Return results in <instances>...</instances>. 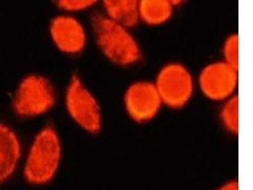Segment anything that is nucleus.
Returning <instances> with one entry per match:
<instances>
[{
    "label": "nucleus",
    "instance_id": "1",
    "mask_svg": "<svg viewBox=\"0 0 253 190\" xmlns=\"http://www.w3.org/2000/svg\"><path fill=\"white\" fill-rule=\"evenodd\" d=\"M90 24L97 45L111 62L128 67L140 60L139 45L128 29L98 13L91 15Z\"/></svg>",
    "mask_w": 253,
    "mask_h": 190
},
{
    "label": "nucleus",
    "instance_id": "2",
    "mask_svg": "<svg viewBox=\"0 0 253 190\" xmlns=\"http://www.w3.org/2000/svg\"><path fill=\"white\" fill-rule=\"evenodd\" d=\"M62 158V145L58 133L47 126L38 133L27 158L24 178L31 185H43L57 173Z\"/></svg>",
    "mask_w": 253,
    "mask_h": 190
},
{
    "label": "nucleus",
    "instance_id": "3",
    "mask_svg": "<svg viewBox=\"0 0 253 190\" xmlns=\"http://www.w3.org/2000/svg\"><path fill=\"white\" fill-rule=\"evenodd\" d=\"M56 99L55 88L48 79L38 74H29L18 86L13 108L20 117L39 116L50 110Z\"/></svg>",
    "mask_w": 253,
    "mask_h": 190
},
{
    "label": "nucleus",
    "instance_id": "4",
    "mask_svg": "<svg viewBox=\"0 0 253 190\" xmlns=\"http://www.w3.org/2000/svg\"><path fill=\"white\" fill-rule=\"evenodd\" d=\"M65 101L72 119L87 132L98 134L101 129L100 107L94 95L77 74L70 79Z\"/></svg>",
    "mask_w": 253,
    "mask_h": 190
},
{
    "label": "nucleus",
    "instance_id": "5",
    "mask_svg": "<svg viewBox=\"0 0 253 190\" xmlns=\"http://www.w3.org/2000/svg\"><path fill=\"white\" fill-rule=\"evenodd\" d=\"M162 103L175 109L184 107L193 95V78L188 70L177 63L162 68L155 84Z\"/></svg>",
    "mask_w": 253,
    "mask_h": 190
},
{
    "label": "nucleus",
    "instance_id": "6",
    "mask_svg": "<svg viewBox=\"0 0 253 190\" xmlns=\"http://www.w3.org/2000/svg\"><path fill=\"white\" fill-rule=\"evenodd\" d=\"M124 104L131 118L137 123H145L158 114L162 101L154 84L140 81L128 87Z\"/></svg>",
    "mask_w": 253,
    "mask_h": 190
},
{
    "label": "nucleus",
    "instance_id": "7",
    "mask_svg": "<svg viewBox=\"0 0 253 190\" xmlns=\"http://www.w3.org/2000/svg\"><path fill=\"white\" fill-rule=\"evenodd\" d=\"M238 83V70L225 62L211 63L200 76L203 94L214 101L224 100L232 96Z\"/></svg>",
    "mask_w": 253,
    "mask_h": 190
},
{
    "label": "nucleus",
    "instance_id": "8",
    "mask_svg": "<svg viewBox=\"0 0 253 190\" xmlns=\"http://www.w3.org/2000/svg\"><path fill=\"white\" fill-rule=\"evenodd\" d=\"M49 33L55 46L69 55L80 53L86 45V34L83 24L70 15H58L51 20Z\"/></svg>",
    "mask_w": 253,
    "mask_h": 190
},
{
    "label": "nucleus",
    "instance_id": "9",
    "mask_svg": "<svg viewBox=\"0 0 253 190\" xmlns=\"http://www.w3.org/2000/svg\"><path fill=\"white\" fill-rule=\"evenodd\" d=\"M21 156V146L12 129L0 124V184L14 173Z\"/></svg>",
    "mask_w": 253,
    "mask_h": 190
},
{
    "label": "nucleus",
    "instance_id": "10",
    "mask_svg": "<svg viewBox=\"0 0 253 190\" xmlns=\"http://www.w3.org/2000/svg\"><path fill=\"white\" fill-rule=\"evenodd\" d=\"M103 6L107 17L124 28H134L138 24L139 1L105 0L103 1Z\"/></svg>",
    "mask_w": 253,
    "mask_h": 190
},
{
    "label": "nucleus",
    "instance_id": "11",
    "mask_svg": "<svg viewBox=\"0 0 253 190\" xmlns=\"http://www.w3.org/2000/svg\"><path fill=\"white\" fill-rule=\"evenodd\" d=\"M173 5L167 0H142L139 1V18L150 26H159L170 19Z\"/></svg>",
    "mask_w": 253,
    "mask_h": 190
},
{
    "label": "nucleus",
    "instance_id": "12",
    "mask_svg": "<svg viewBox=\"0 0 253 190\" xmlns=\"http://www.w3.org/2000/svg\"><path fill=\"white\" fill-rule=\"evenodd\" d=\"M223 126L232 134L237 135L238 124V96H232L223 105L220 113Z\"/></svg>",
    "mask_w": 253,
    "mask_h": 190
},
{
    "label": "nucleus",
    "instance_id": "13",
    "mask_svg": "<svg viewBox=\"0 0 253 190\" xmlns=\"http://www.w3.org/2000/svg\"><path fill=\"white\" fill-rule=\"evenodd\" d=\"M238 35H232L228 37L223 47V56L225 62L238 70Z\"/></svg>",
    "mask_w": 253,
    "mask_h": 190
},
{
    "label": "nucleus",
    "instance_id": "14",
    "mask_svg": "<svg viewBox=\"0 0 253 190\" xmlns=\"http://www.w3.org/2000/svg\"><path fill=\"white\" fill-rule=\"evenodd\" d=\"M97 1L94 0H83V1H71V0H62L58 1L56 5L61 10L67 11V12H79L87 10L91 8L97 3Z\"/></svg>",
    "mask_w": 253,
    "mask_h": 190
},
{
    "label": "nucleus",
    "instance_id": "15",
    "mask_svg": "<svg viewBox=\"0 0 253 190\" xmlns=\"http://www.w3.org/2000/svg\"><path fill=\"white\" fill-rule=\"evenodd\" d=\"M238 183L236 181H232L223 185L222 187L219 188L217 190H238Z\"/></svg>",
    "mask_w": 253,
    "mask_h": 190
}]
</instances>
